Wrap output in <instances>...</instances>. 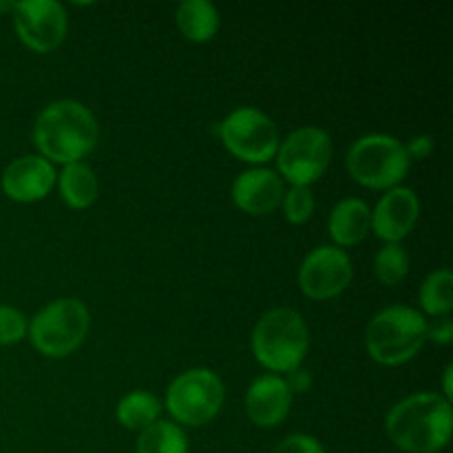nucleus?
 <instances>
[{
	"label": "nucleus",
	"mask_w": 453,
	"mask_h": 453,
	"mask_svg": "<svg viewBox=\"0 0 453 453\" xmlns=\"http://www.w3.org/2000/svg\"><path fill=\"white\" fill-rule=\"evenodd\" d=\"M100 142V124L78 100H58L40 111L34 124V144L47 162H82Z\"/></svg>",
	"instance_id": "obj_1"
},
{
	"label": "nucleus",
	"mask_w": 453,
	"mask_h": 453,
	"mask_svg": "<svg viewBox=\"0 0 453 453\" xmlns=\"http://www.w3.org/2000/svg\"><path fill=\"white\" fill-rule=\"evenodd\" d=\"M159 411H162V403H159V398L153 396L150 392H142V389H137V392L127 394V396L118 403L115 416H118L122 427L131 429V432H142V429L157 423Z\"/></svg>",
	"instance_id": "obj_19"
},
{
	"label": "nucleus",
	"mask_w": 453,
	"mask_h": 453,
	"mask_svg": "<svg viewBox=\"0 0 453 453\" xmlns=\"http://www.w3.org/2000/svg\"><path fill=\"white\" fill-rule=\"evenodd\" d=\"M405 150L410 155V159H425L434 150V140L429 135L411 137L405 144Z\"/></svg>",
	"instance_id": "obj_27"
},
{
	"label": "nucleus",
	"mask_w": 453,
	"mask_h": 453,
	"mask_svg": "<svg viewBox=\"0 0 453 453\" xmlns=\"http://www.w3.org/2000/svg\"><path fill=\"white\" fill-rule=\"evenodd\" d=\"M451 374H453V365L445 367V376H442V392H445V398L451 403L453 398V385H451Z\"/></svg>",
	"instance_id": "obj_28"
},
{
	"label": "nucleus",
	"mask_w": 453,
	"mask_h": 453,
	"mask_svg": "<svg viewBox=\"0 0 453 453\" xmlns=\"http://www.w3.org/2000/svg\"><path fill=\"white\" fill-rule=\"evenodd\" d=\"M418 303L429 317H449L453 310V274L449 268L434 270L418 290Z\"/></svg>",
	"instance_id": "obj_20"
},
{
	"label": "nucleus",
	"mask_w": 453,
	"mask_h": 453,
	"mask_svg": "<svg viewBox=\"0 0 453 453\" xmlns=\"http://www.w3.org/2000/svg\"><path fill=\"white\" fill-rule=\"evenodd\" d=\"M224 380L206 367H195L177 376L166 389V410L175 425L202 427L224 407Z\"/></svg>",
	"instance_id": "obj_7"
},
{
	"label": "nucleus",
	"mask_w": 453,
	"mask_h": 453,
	"mask_svg": "<svg viewBox=\"0 0 453 453\" xmlns=\"http://www.w3.org/2000/svg\"><path fill=\"white\" fill-rule=\"evenodd\" d=\"M12 16L18 38L35 53L56 51L69 31V16L58 0H22Z\"/></svg>",
	"instance_id": "obj_10"
},
{
	"label": "nucleus",
	"mask_w": 453,
	"mask_h": 453,
	"mask_svg": "<svg viewBox=\"0 0 453 453\" xmlns=\"http://www.w3.org/2000/svg\"><path fill=\"white\" fill-rule=\"evenodd\" d=\"M283 212H286V219L290 224L301 226L314 215V208H317V202H314V195L308 186H292L286 195H283Z\"/></svg>",
	"instance_id": "obj_23"
},
{
	"label": "nucleus",
	"mask_w": 453,
	"mask_h": 453,
	"mask_svg": "<svg viewBox=\"0 0 453 453\" xmlns=\"http://www.w3.org/2000/svg\"><path fill=\"white\" fill-rule=\"evenodd\" d=\"M332 155H334L332 140L323 128H296L279 144V177L288 180L292 186H308L310 188L327 171Z\"/></svg>",
	"instance_id": "obj_8"
},
{
	"label": "nucleus",
	"mask_w": 453,
	"mask_h": 453,
	"mask_svg": "<svg viewBox=\"0 0 453 453\" xmlns=\"http://www.w3.org/2000/svg\"><path fill=\"white\" fill-rule=\"evenodd\" d=\"M283 195V180L270 168H250L233 181L234 206L248 215H270L281 206Z\"/></svg>",
	"instance_id": "obj_15"
},
{
	"label": "nucleus",
	"mask_w": 453,
	"mask_h": 453,
	"mask_svg": "<svg viewBox=\"0 0 453 453\" xmlns=\"http://www.w3.org/2000/svg\"><path fill=\"white\" fill-rule=\"evenodd\" d=\"M56 171L51 162L40 155H25L9 164L0 177L3 193L18 203H34L47 197L56 186Z\"/></svg>",
	"instance_id": "obj_13"
},
{
	"label": "nucleus",
	"mask_w": 453,
	"mask_h": 453,
	"mask_svg": "<svg viewBox=\"0 0 453 453\" xmlns=\"http://www.w3.org/2000/svg\"><path fill=\"white\" fill-rule=\"evenodd\" d=\"M29 323L20 310L0 303V345H16L27 336Z\"/></svg>",
	"instance_id": "obj_24"
},
{
	"label": "nucleus",
	"mask_w": 453,
	"mask_h": 453,
	"mask_svg": "<svg viewBox=\"0 0 453 453\" xmlns=\"http://www.w3.org/2000/svg\"><path fill=\"white\" fill-rule=\"evenodd\" d=\"M352 277V259L343 248L319 246L301 261L299 288L308 299L327 301L348 290Z\"/></svg>",
	"instance_id": "obj_11"
},
{
	"label": "nucleus",
	"mask_w": 453,
	"mask_h": 453,
	"mask_svg": "<svg viewBox=\"0 0 453 453\" xmlns=\"http://www.w3.org/2000/svg\"><path fill=\"white\" fill-rule=\"evenodd\" d=\"M345 166L357 184L372 190H389L401 186L410 173L411 159L401 140L383 133H372L358 137L349 146Z\"/></svg>",
	"instance_id": "obj_5"
},
{
	"label": "nucleus",
	"mask_w": 453,
	"mask_h": 453,
	"mask_svg": "<svg viewBox=\"0 0 453 453\" xmlns=\"http://www.w3.org/2000/svg\"><path fill=\"white\" fill-rule=\"evenodd\" d=\"M327 230H330V237L336 248L358 246L372 230V208L363 199H341L332 208Z\"/></svg>",
	"instance_id": "obj_16"
},
{
	"label": "nucleus",
	"mask_w": 453,
	"mask_h": 453,
	"mask_svg": "<svg viewBox=\"0 0 453 453\" xmlns=\"http://www.w3.org/2000/svg\"><path fill=\"white\" fill-rule=\"evenodd\" d=\"M427 341L438 345H449L453 341V323L449 317H436L427 323Z\"/></svg>",
	"instance_id": "obj_26"
},
{
	"label": "nucleus",
	"mask_w": 453,
	"mask_h": 453,
	"mask_svg": "<svg viewBox=\"0 0 453 453\" xmlns=\"http://www.w3.org/2000/svg\"><path fill=\"white\" fill-rule=\"evenodd\" d=\"M374 273L383 286H398L410 274V257L398 243H385L376 252Z\"/></svg>",
	"instance_id": "obj_22"
},
{
	"label": "nucleus",
	"mask_w": 453,
	"mask_h": 453,
	"mask_svg": "<svg viewBox=\"0 0 453 453\" xmlns=\"http://www.w3.org/2000/svg\"><path fill=\"white\" fill-rule=\"evenodd\" d=\"M175 18L181 35L190 42H208L219 31V12L208 0H184Z\"/></svg>",
	"instance_id": "obj_18"
},
{
	"label": "nucleus",
	"mask_w": 453,
	"mask_h": 453,
	"mask_svg": "<svg viewBox=\"0 0 453 453\" xmlns=\"http://www.w3.org/2000/svg\"><path fill=\"white\" fill-rule=\"evenodd\" d=\"M58 186H60L62 202L73 211H84V208L93 206L97 193H100L97 175L84 162L66 164L58 175Z\"/></svg>",
	"instance_id": "obj_17"
},
{
	"label": "nucleus",
	"mask_w": 453,
	"mask_h": 453,
	"mask_svg": "<svg viewBox=\"0 0 453 453\" xmlns=\"http://www.w3.org/2000/svg\"><path fill=\"white\" fill-rule=\"evenodd\" d=\"M91 326L87 305L78 299H56L44 305L29 323L34 348L47 358H65L84 343Z\"/></svg>",
	"instance_id": "obj_6"
},
{
	"label": "nucleus",
	"mask_w": 453,
	"mask_h": 453,
	"mask_svg": "<svg viewBox=\"0 0 453 453\" xmlns=\"http://www.w3.org/2000/svg\"><path fill=\"white\" fill-rule=\"evenodd\" d=\"M226 149L248 164H265L277 155L279 128L264 111L242 106L233 111L219 127Z\"/></svg>",
	"instance_id": "obj_9"
},
{
	"label": "nucleus",
	"mask_w": 453,
	"mask_h": 453,
	"mask_svg": "<svg viewBox=\"0 0 453 453\" xmlns=\"http://www.w3.org/2000/svg\"><path fill=\"white\" fill-rule=\"evenodd\" d=\"M420 215L418 195L407 186L389 188L372 211V230L385 243H398L414 230Z\"/></svg>",
	"instance_id": "obj_12"
},
{
	"label": "nucleus",
	"mask_w": 453,
	"mask_h": 453,
	"mask_svg": "<svg viewBox=\"0 0 453 453\" xmlns=\"http://www.w3.org/2000/svg\"><path fill=\"white\" fill-rule=\"evenodd\" d=\"M427 343V321L407 305H389L372 317L365 330V348L380 365H403Z\"/></svg>",
	"instance_id": "obj_4"
},
{
	"label": "nucleus",
	"mask_w": 453,
	"mask_h": 453,
	"mask_svg": "<svg viewBox=\"0 0 453 453\" xmlns=\"http://www.w3.org/2000/svg\"><path fill=\"white\" fill-rule=\"evenodd\" d=\"M13 4H16V3H0V13L13 12Z\"/></svg>",
	"instance_id": "obj_29"
},
{
	"label": "nucleus",
	"mask_w": 453,
	"mask_h": 453,
	"mask_svg": "<svg viewBox=\"0 0 453 453\" xmlns=\"http://www.w3.org/2000/svg\"><path fill=\"white\" fill-rule=\"evenodd\" d=\"M273 453H326L321 442L308 434H292V436L283 438Z\"/></svg>",
	"instance_id": "obj_25"
},
{
	"label": "nucleus",
	"mask_w": 453,
	"mask_h": 453,
	"mask_svg": "<svg viewBox=\"0 0 453 453\" xmlns=\"http://www.w3.org/2000/svg\"><path fill=\"white\" fill-rule=\"evenodd\" d=\"M292 389L288 380L277 374H265L252 380L246 392V411L248 418L257 427H277L290 414Z\"/></svg>",
	"instance_id": "obj_14"
},
{
	"label": "nucleus",
	"mask_w": 453,
	"mask_h": 453,
	"mask_svg": "<svg viewBox=\"0 0 453 453\" xmlns=\"http://www.w3.org/2000/svg\"><path fill=\"white\" fill-rule=\"evenodd\" d=\"M137 453H188V438L180 425L171 420H157L142 429L135 442Z\"/></svg>",
	"instance_id": "obj_21"
},
{
	"label": "nucleus",
	"mask_w": 453,
	"mask_h": 453,
	"mask_svg": "<svg viewBox=\"0 0 453 453\" xmlns=\"http://www.w3.org/2000/svg\"><path fill=\"white\" fill-rule=\"evenodd\" d=\"M252 354L270 372L299 370L310 349V330L299 312L290 308L268 310L252 330Z\"/></svg>",
	"instance_id": "obj_3"
},
{
	"label": "nucleus",
	"mask_w": 453,
	"mask_h": 453,
	"mask_svg": "<svg viewBox=\"0 0 453 453\" xmlns=\"http://www.w3.org/2000/svg\"><path fill=\"white\" fill-rule=\"evenodd\" d=\"M394 445L405 453H438L449 445L451 403L441 394L423 392L396 403L385 418Z\"/></svg>",
	"instance_id": "obj_2"
}]
</instances>
